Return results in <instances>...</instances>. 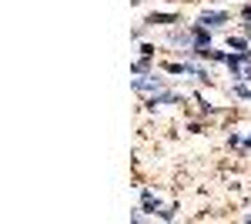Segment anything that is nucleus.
Instances as JSON below:
<instances>
[{
    "instance_id": "f257e3e1",
    "label": "nucleus",
    "mask_w": 251,
    "mask_h": 224,
    "mask_svg": "<svg viewBox=\"0 0 251 224\" xmlns=\"http://www.w3.org/2000/svg\"><path fill=\"white\" fill-rule=\"evenodd\" d=\"M134 91L137 94H154V91H161V77H137L134 80Z\"/></svg>"
},
{
    "instance_id": "f03ea898",
    "label": "nucleus",
    "mask_w": 251,
    "mask_h": 224,
    "mask_svg": "<svg viewBox=\"0 0 251 224\" xmlns=\"http://www.w3.org/2000/svg\"><path fill=\"white\" fill-rule=\"evenodd\" d=\"M225 14H221V10H211V14H204V17H201V24H204V27H218V24H225Z\"/></svg>"
},
{
    "instance_id": "7ed1b4c3",
    "label": "nucleus",
    "mask_w": 251,
    "mask_h": 224,
    "mask_svg": "<svg viewBox=\"0 0 251 224\" xmlns=\"http://www.w3.org/2000/svg\"><path fill=\"white\" fill-rule=\"evenodd\" d=\"M171 44H177V47H194V40L184 34V30H174L171 34Z\"/></svg>"
}]
</instances>
